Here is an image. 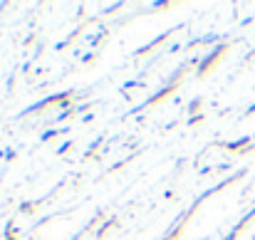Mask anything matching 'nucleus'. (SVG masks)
Returning <instances> with one entry per match:
<instances>
[{"mask_svg":"<svg viewBox=\"0 0 255 240\" xmlns=\"http://www.w3.org/2000/svg\"><path fill=\"white\" fill-rule=\"evenodd\" d=\"M251 136H243V139H238V141H231V144H226V149L228 151H238V149H248L251 146Z\"/></svg>","mask_w":255,"mask_h":240,"instance_id":"obj_2","label":"nucleus"},{"mask_svg":"<svg viewBox=\"0 0 255 240\" xmlns=\"http://www.w3.org/2000/svg\"><path fill=\"white\" fill-rule=\"evenodd\" d=\"M223 52H226V45L216 47V50L211 52V57H208L206 62H201V67H198V75H206V70H208V67H211V65H213V62H216V60H218V57L223 55Z\"/></svg>","mask_w":255,"mask_h":240,"instance_id":"obj_1","label":"nucleus"}]
</instances>
